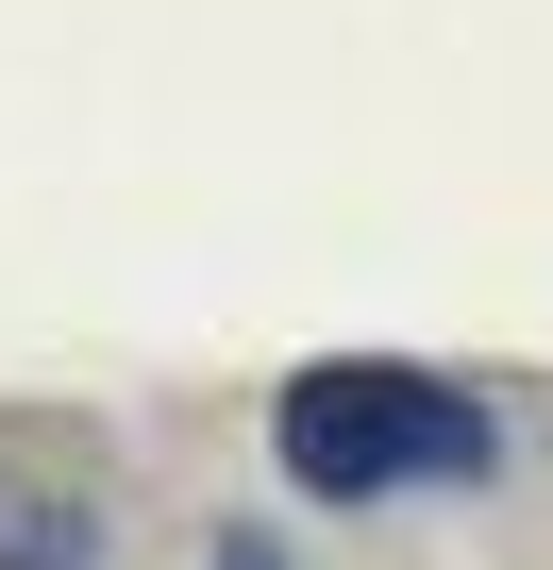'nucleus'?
I'll return each mask as SVG.
<instances>
[{
    "mask_svg": "<svg viewBox=\"0 0 553 570\" xmlns=\"http://www.w3.org/2000/svg\"><path fill=\"white\" fill-rule=\"evenodd\" d=\"M503 453V420L453 386V370H403V353H319L268 403V470L303 503H403V487H470Z\"/></svg>",
    "mask_w": 553,
    "mask_h": 570,
    "instance_id": "f257e3e1",
    "label": "nucleus"
},
{
    "mask_svg": "<svg viewBox=\"0 0 553 570\" xmlns=\"http://www.w3.org/2000/svg\"><path fill=\"white\" fill-rule=\"evenodd\" d=\"M0 570H101V503L68 470H0Z\"/></svg>",
    "mask_w": 553,
    "mask_h": 570,
    "instance_id": "f03ea898",
    "label": "nucleus"
},
{
    "mask_svg": "<svg viewBox=\"0 0 553 570\" xmlns=\"http://www.w3.org/2000/svg\"><path fill=\"white\" fill-rule=\"evenodd\" d=\"M201 570H286V537H251V520H235V537H218Z\"/></svg>",
    "mask_w": 553,
    "mask_h": 570,
    "instance_id": "7ed1b4c3",
    "label": "nucleus"
}]
</instances>
